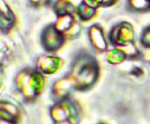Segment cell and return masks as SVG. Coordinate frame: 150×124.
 Segmentation results:
<instances>
[{
    "mask_svg": "<svg viewBox=\"0 0 150 124\" xmlns=\"http://www.w3.org/2000/svg\"><path fill=\"white\" fill-rule=\"evenodd\" d=\"M129 5L135 11H147L150 9L149 0H129Z\"/></svg>",
    "mask_w": 150,
    "mask_h": 124,
    "instance_id": "14",
    "label": "cell"
},
{
    "mask_svg": "<svg viewBox=\"0 0 150 124\" xmlns=\"http://www.w3.org/2000/svg\"><path fill=\"white\" fill-rule=\"evenodd\" d=\"M30 2L33 5H43V4L47 5V0H30Z\"/></svg>",
    "mask_w": 150,
    "mask_h": 124,
    "instance_id": "19",
    "label": "cell"
},
{
    "mask_svg": "<svg viewBox=\"0 0 150 124\" xmlns=\"http://www.w3.org/2000/svg\"><path fill=\"white\" fill-rule=\"evenodd\" d=\"M50 117L54 124L69 122L77 124L79 120L80 109L76 102L69 100V98L59 100L50 108Z\"/></svg>",
    "mask_w": 150,
    "mask_h": 124,
    "instance_id": "3",
    "label": "cell"
},
{
    "mask_svg": "<svg viewBox=\"0 0 150 124\" xmlns=\"http://www.w3.org/2000/svg\"><path fill=\"white\" fill-rule=\"evenodd\" d=\"M65 37L63 34L56 30L54 25H49L41 34V44L48 52H55L60 49L64 43Z\"/></svg>",
    "mask_w": 150,
    "mask_h": 124,
    "instance_id": "4",
    "label": "cell"
},
{
    "mask_svg": "<svg viewBox=\"0 0 150 124\" xmlns=\"http://www.w3.org/2000/svg\"><path fill=\"white\" fill-rule=\"evenodd\" d=\"M117 0H97V3L98 6L102 5V6H108V5H112Z\"/></svg>",
    "mask_w": 150,
    "mask_h": 124,
    "instance_id": "18",
    "label": "cell"
},
{
    "mask_svg": "<svg viewBox=\"0 0 150 124\" xmlns=\"http://www.w3.org/2000/svg\"><path fill=\"white\" fill-rule=\"evenodd\" d=\"M20 109L7 101H0V124H16Z\"/></svg>",
    "mask_w": 150,
    "mask_h": 124,
    "instance_id": "7",
    "label": "cell"
},
{
    "mask_svg": "<svg viewBox=\"0 0 150 124\" xmlns=\"http://www.w3.org/2000/svg\"><path fill=\"white\" fill-rule=\"evenodd\" d=\"M74 90H76L75 83H74L71 77L67 75L54 83L53 87H52V93L59 100H63V99L69 98V94Z\"/></svg>",
    "mask_w": 150,
    "mask_h": 124,
    "instance_id": "8",
    "label": "cell"
},
{
    "mask_svg": "<svg viewBox=\"0 0 150 124\" xmlns=\"http://www.w3.org/2000/svg\"><path fill=\"white\" fill-rule=\"evenodd\" d=\"M134 33H133L132 26L128 22H122L111 30L109 33V41L115 46H127L132 44Z\"/></svg>",
    "mask_w": 150,
    "mask_h": 124,
    "instance_id": "5",
    "label": "cell"
},
{
    "mask_svg": "<svg viewBox=\"0 0 150 124\" xmlns=\"http://www.w3.org/2000/svg\"><path fill=\"white\" fill-rule=\"evenodd\" d=\"M126 58H127L126 53L119 47L109 51L108 54H107L106 59L110 64H119V63H122L124 61Z\"/></svg>",
    "mask_w": 150,
    "mask_h": 124,
    "instance_id": "13",
    "label": "cell"
},
{
    "mask_svg": "<svg viewBox=\"0 0 150 124\" xmlns=\"http://www.w3.org/2000/svg\"><path fill=\"white\" fill-rule=\"evenodd\" d=\"M1 79H2V74H1V70H0V85H1Z\"/></svg>",
    "mask_w": 150,
    "mask_h": 124,
    "instance_id": "21",
    "label": "cell"
},
{
    "mask_svg": "<svg viewBox=\"0 0 150 124\" xmlns=\"http://www.w3.org/2000/svg\"><path fill=\"white\" fill-rule=\"evenodd\" d=\"M149 1H150V0H149Z\"/></svg>",
    "mask_w": 150,
    "mask_h": 124,
    "instance_id": "22",
    "label": "cell"
},
{
    "mask_svg": "<svg viewBox=\"0 0 150 124\" xmlns=\"http://www.w3.org/2000/svg\"><path fill=\"white\" fill-rule=\"evenodd\" d=\"M75 24L76 20L74 14H62V15H57V18L53 25L56 30L59 31L64 36V34L71 30Z\"/></svg>",
    "mask_w": 150,
    "mask_h": 124,
    "instance_id": "10",
    "label": "cell"
},
{
    "mask_svg": "<svg viewBox=\"0 0 150 124\" xmlns=\"http://www.w3.org/2000/svg\"><path fill=\"white\" fill-rule=\"evenodd\" d=\"M58 0H47V4L48 5H52L53 6V4L55 3V2H57Z\"/></svg>",
    "mask_w": 150,
    "mask_h": 124,
    "instance_id": "20",
    "label": "cell"
},
{
    "mask_svg": "<svg viewBox=\"0 0 150 124\" xmlns=\"http://www.w3.org/2000/svg\"><path fill=\"white\" fill-rule=\"evenodd\" d=\"M14 20L16 18H10L6 15L0 13V31L1 32H7L13 27Z\"/></svg>",
    "mask_w": 150,
    "mask_h": 124,
    "instance_id": "15",
    "label": "cell"
},
{
    "mask_svg": "<svg viewBox=\"0 0 150 124\" xmlns=\"http://www.w3.org/2000/svg\"><path fill=\"white\" fill-rule=\"evenodd\" d=\"M140 42L144 47L150 48V27L146 28L144 31H143L142 35H141Z\"/></svg>",
    "mask_w": 150,
    "mask_h": 124,
    "instance_id": "17",
    "label": "cell"
},
{
    "mask_svg": "<svg viewBox=\"0 0 150 124\" xmlns=\"http://www.w3.org/2000/svg\"><path fill=\"white\" fill-rule=\"evenodd\" d=\"M16 88L25 100L33 101L40 96L45 87V77L37 69H24L14 79Z\"/></svg>",
    "mask_w": 150,
    "mask_h": 124,
    "instance_id": "2",
    "label": "cell"
},
{
    "mask_svg": "<svg viewBox=\"0 0 150 124\" xmlns=\"http://www.w3.org/2000/svg\"><path fill=\"white\" fill-rule=\"evenodd\" d=\"M89 38L92 46L97 51H104L107 48V42L104 37V34L99 25H94L89 30Z\"/></svg>",
    "mask_w": 150,
    "mask_h": 124,
    "instance_id": "9",
    "label": "cell"
},
{
    "mask_svg": "<svg viewBox=\"0 0 150 124\" xmlns=\"http://www.w3.org/2000/svg\"><path fill=\"white\" fill-rule=\"evenodd\" d=\"M62 60L55 55H43L37 61V70L43 74H54L61 68Z\"/></svg>",
    "mask_w": 150,
    "mask_h": 124,
    "instance_id": "6",
    "label": "cell"
},
{
    "mask_svg": "<svg viewBox=\"0 0 150 124\" xmlns=\"http://www.w3.org/2000/svg\"><path fill=\"white\" fill-rule=\"evenodd\" d=\"M76 13H77L78 18L82 20V22H88L90 20L93 16L96 13V8L91 7L90 5L86 4L84 1H82L81 3L78 5V7L76 8Z\"/></svg>",
    "mask_w": 150,
    "mask_h": 124,
    "instance_id": "11",
    "label": "cell"
},
{
    "mask_svg": "<svg viewBox=\"0 0 150 124\" xmlns=\"http://www.w3.org/2000/svg\"><path fill=\"white\" fill-rule=\"evenodd\" d=\"M69 75L75 83L76 90H88L96 83L99 76L98 63L89 54H80L74 61Z\"/></svg>",
    "mask_w": 150,
    "mask_h": 124,
    "instance_id": "1",
    "label": "cell"
},
{
    "mask_svg": "<svg viewBox=\"0 0 150 124\" xmlns=\"http://www.w3.org/2000/svg\"><path fill=\"white\" fill-rule=\"evenodd\" d=\"M75 5L69 0H58L53 4V9L57 15L62 14H74L76 12Z\"/></svg>",
    "mask_w": 150,
    "mask_h": 124,
    "instance_id": "12",
    "label": "cell"
},
{
    "mask_svg": "<svg viewBox=\"0 0 150 124\" xmlns=\"http://www.w3.org/2000/svg\"><path fill=\"white\" fill-rule=\"evenodd\" d=\"M0 13L6 15L10 18H14V14L12 12V10L10 9V7L7 5L5 0H0Z\"/></svg>",
    "mask_w": 150,
    "mask_h": 124,
    "instance_id": "16",
    "label": "cell"
}]
</instances>
